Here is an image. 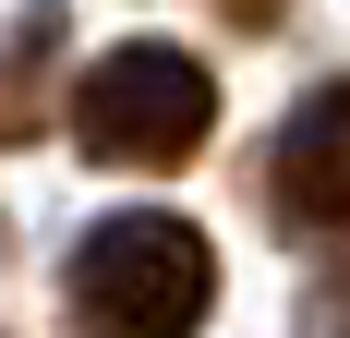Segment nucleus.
<instances>
[{"instance_id":"1","label":"nucleus","mask_w":350,"mask_h":338,"mask_svg":"<svg viewBox=\"0 0 350 338\" xmlns=\"http://www.w3.org/2000/svg\"><path fill=\"white\" fill-rule=\"evenodd\" d=\"M72 326L85 338H193L217 302V254L193 218L170 205H133V218H97L85 254H72Z\"/></svg>"},{"instance_id":"2","label":"nucleus","mask_w":350,"mask_h":338,"mask_svg":"<svg viewBox=\"0 0 350 338\" xmlns=\"http://www.w3.org/2000/svg\"><path fill=\"white\" fill-rule=\"evenodd\" d=\"M217 121V85L193 49H170V36H121V49H97V73L72 85V133H85V157L109 169H170L193 157Z\"/></svg>"},{"instance_id":"3","label":"nucleus","mask_w":350,"mask_h":338,"mask_svg":"<svg viewBox=\"0 0 350 338\" xmlns=\"http://www.w3.org/2000/svg\"><path fill=\"white\" fill-rule=\"evenodd\" d=\"M290 230H350V85H314V97L278 121V169H266Z\"/></svg>"}]
</instances>
